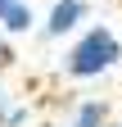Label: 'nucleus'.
I'll return each instance as SVG.
<instances>
[{
  "label": "nucleus",
  "mask_w": 122,
  "mask_h": 127,
  "mask_svg": "<svg viewBox=\"0 0 122 127\" xmlns=\"http://www.w3.org/2000/svg\"><path fill=\"white\" fill-rule=\"evenodd\" d=\"M122 64V36L109 23H86L63 50V77L68 82H100Z\"/></svg>",
  "instance_id": "obj_1"
},
{
  "label": "nucleus",
  "mask_w": 122,
  "mask_h": 127,
  "mask_svg": "<svg viewBox=\"0 0 122 127\" xmlns=\"http://www.w3.org/2000/svg\"><path fill=\"white\" fill-rule=\"evenodd\" d=\"M90 18V5L86 0H54L45 9V18H36V32L45 41H63V36H77Z\"/></svg>",
  "instance_id": "obj_2"
},
{
  "label": "nucleus",
  "mask_w": 122,
  "mask_h": 127,
  "mask_svg": "<svg viewBox=\"0 0 122 127\" xmlns=\"http://www.w3.org/2000/svg\"><path fill=\"white\" fill-rule=\"evenodd\" d=\"M109 118H113L109 100L86 95V100H77V104H72V114H68V123H63V127H109Z\"/></svg>",
  "instance_id": "obj_3"
},
{
  "label": "nucleus",
  "mask_w": 122,
  "mask_h": 127,
  "mask_svg": "<svg viewBox=\"0 0 122 127\" xmlns=\"http://www.w3.org/2000/svg\"><path fill=\"white\" fill-rule=\"evenodd\" d=\"M27 123H32V104L14 86L0 82V127H27Z\"/></svg>",
  "instance_id": "obj_4"
},
{
  "label": "nucleus",
  "mask_w": 122,
  "mask_h": 127,
  "mask_svg": "<svg viewBox=\"0 0 122 127\" xmlns=\"http://www.w3.org/2000/svg\"><path fill=\"white\" fill-rule=\"evenodd\" d=\"M0 32H5V36H27V32H36V9L27 5H14L5 18H0Z\"/></svg>",
  "instance_id": "obj_5"
},
{
  "label": "nucleus",
  "mask_w": 122,
  "mask_h": 127,
  "mask_svg": "<svg viewBox=\"0 0 122 127\" xmlns=\"http://www.w3.org/2000/svg\"><path fill=\"white\" fill-rule=\"evenodd\" d=\"M14 64H18V50H14V36L0 32V73H9Z\"/></svg>",
  "instance_id": "obj_6"
},
{
  "label": "nucleus",
  "mask_w": 122,
  "mask_h": 127,
  "mask_svg": "<svg viewBox=\"0 0 122 127\" xmlns=\"http://www.w3.org/2000/svg\"><path fill=\"white\" fill-rule=\"evenodd\" d=\"M14 5H23V0H0V18H5V14H9Z\"/></svg>",
  "instance_id": "obj_7"
},
{
  "label": "nucleus",
  "mask_w": 122,
  "mask_h": 127,
  "mask_svg": "<svg viewBox=\"0 0 122 127\" xmlns=\"http://www.w3.org/2000/svg\"><path fill=\"white\" fill-rule=\"evenodd\" d=\"M109 127H122V118H109Z\"/></svg>",
  "instance_id": "obj_8"
},
{
  "label": "nucleus",
  "mask_w": 122,
  "mask_h": 127,
  "mask_svg": "<svg viewBox=\"0 0 122 127\" xmlns=\"http://www.w3.org/2000/svg\"><path fill=\"white\" fill-rule=\"evenodd\" d=\"M36 127H54V123H36Z\"/></svg>",
  "instance_id": "obj_9"
}]
</instances>
